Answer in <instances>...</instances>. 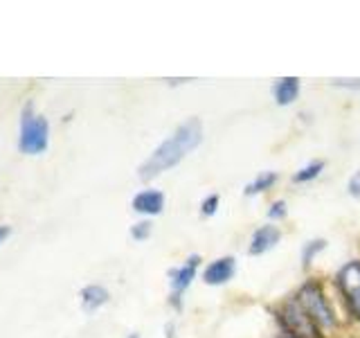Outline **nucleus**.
<instances>
[{
  "instance_id": "f257e3e1",
  "label": "nucleus",
  "mask_w": 360,
  "mask_h": 338,
  "mask_svg": "<svg viewBox=\"0 0 360 338\" xmlns=\"http://www.w3.org/2000/svg\"><path fill=\"white\" fill-rule=\"evenodd\" d=\"M200 142H202V124L198 118H189L187 122L180 124L167 140L158 144L153 154L140 165L138 169L140 178L151 180L155 176H160L162 172H167V169L176 167L189 151H194Z\"/></svg>"
},
{
  "instance_id": "f03ea898",
  "label": "nucleus",
  "mask_w": 360,
  "mask_h": 338,
  "mask_svg": "<svg viewBox=\"0 0 360 338\" xmlns=\"http://www.w3.org/2000/svg\"><path fill=\"white\" fill-rule=\"evenodd\" d=\"M295 298L302 304V309L309 313V318L318 325L320 330H333V327L338 325L335 313L329 304V298H326V293H324L322 282H318V280L304 282Z\"/></svg>"
},
{
  "instance_id": "7ed1b4c3",
  "label": "nucleus",
  "mask_w": 360,
  "mask_h": 338,
  "mask_svg": "<svg viewBox=\"0 0 360 338\" xmlns=\"http://www.w3.org/2000/svg\"><path fill=\"white\" fill-rule=\"evenodd\" d=\"M50 144V124L43 115L34 113L27 104L20 113V131H18V149L27 156L43 154Z\"/></svg>"
},
{
  "instance_id": "20e7f679",
  "label": "nucleus",
  "mask_w": 360,
  "mask_h": 338,
  "mask_svg": "<svg viewBox=\"0 0 360 338\" xmlns=\"http://www.w3.org/2000/svg\"><path fill=\"white\" fill-rule=\"evenodd\" d=\"M277 320L284 327L288 338H322L320 327L309 318V313L302 309L297 298H290L284 307L277 311Z\"/></svg>"
},
{
  "instance_id": "39448f33",
  "label": "nucleus",
  "mask_w": 360,
  "mask_h": 338,
  "mask_svg": "<svg viewBox=\"0 0 360 338\" xmlns=\"http://www.w3.org/2000/svg\"><path fill=\"white\" fill-rule=\"evenodd\" d=\"M198 266H200V257L189 255L178 268L169 270V284H172V296H169V300H172L176 309H180V296L191 287V282H194L198 273Z\"/></svg>"
},
{
  "instance_id": "423d86ee",
  "label": "nucleus",
  "mask_w": 360,
  "mask_h": 338,
  "mask_svg": "<svg viewBox=\"0 0 360 338\" xmlns=\"http://www.w3.org/2000/svg\"><path fill=\"white\" fill-rule=\"evenodd\" d=\"M338 287L349 304V309L360 320V262H349L338 273Z\"/></svg>"
},
{
  "instance_id": "0eeeda50",
  "label": "nucleus",
  "mask_w": 360,
  "mask_h": 338,
  "mask_svg": "<svg viewBox=\"0 0 360 338\" xmlns=\"http://www.w3.org/2000/svg\"><path fill=\"white\" fill-rule=\"evenodd\" d=\"M234 273H236V259L225 255L205 266V270H202V282L210 287H221V284H228L234 277Z\"/></svg>"
},
{
  "instance_id": "6e6552de",
  "label": "nucleus",
  "mask_w": 360,
  "mask_h": 338,
  "mask_svg": "<svg viewBox=\"0 0 360 338\" xmlns=\"http://www.w3.org/2000/svg\"><path fill=\"white\" fill-rule=\"evenodd\" d=\"M281 239V230L277 225L268 223V225H262V228H257L250 237V248H248V253L252 257L255 255H264L268 251H273V248L279 244Z\"/></svg>"
},
{
  "instance_id": "1a4fd4ad",
  "label": "nucleus",
  "mask_w": 360,
  "mask_h": 338,
  "mask_svg": "<svg viewBox=\"0 0 360 338\" xmlns=\"http://www.w3.org/2000/svg\"><path fill=\"white\" fill-rule=\"evenodd\" d=\"M131 208L138 214H146V217H155L165 210V194L160 189H142L133 196Z\"/></svg>"
},
{
  "instance_id": "9d476101",
  "label": "nucleus",
  "mask_w": 360,
  "mask_h": 338,
  "mask_svg": "<svg viewBox=\"0 0 360 338\" xmlns=\"http://www.w3.org/2000/svg\"><path fill=\"white\" fill-rule=\"evenodd\" d=\"M273 97L279 106H288L300 97V79L297 77H284L273 86Z\"/></svg>"
},
{
  "instance_id": "9b49d317",
  "label": "nucleus",
  "mask_w": 360,
  "mask_h": 338,
  "mask_svg": "<svg viewBox=\"0 0 360 338\" xmlns=\"http://www.w3.org/2000/svg\"><path fill=\"white\" fill-rule=\"evenodd\" d=\"M79 298H82V307L86 313H93L97 311L99 307H104V304L108 302V291L104 287L99 284H88L82 289V293H79Z\"/></svg>"
},
{
  "instance_id": "f8f14e48",
  "label": "nucleus",
  "mask_w": 360,
  "mask_h": 338,
  "mask_svg": "<svg viewBox=\"0 0 360 338\" xmlns=\"http://www.w3.org/2000/svg\"><path fill=\"white\" fill-rule=\"evenodd\" d=\"M277 172H262L255 180L245 185V196H257V194H264L270 187L277 183Z\"/></svg>"
},
{
  "instance_id": "ddd939ff",
  "label": "nucleus",
  "mask_w": 360,
  "mask_h": 338,
  "mask_svg": "<svg viewBox=\"0 0 360 338\" xmlns=\"http://www.w3.org/2000/svg\"><path fill=\"white\" fill-rule=\"evenodd\" d=\"M322 172H324V161H313L309 165H304L300 172H295V176H292V183H297V185L311 183V180H315Z\"/></svg>"
},
{
  "instance_id": "4468645a",
  "label": "nucleus",
  "mask_w": 360,
  "mask_h": 338,
  "mask_svg": "<svg viewBox=\"0 0 360 338\" xmlns=\"http://www.w3.org/2000/svg\"><path fill=\"white\" fill-rule=\"evenodd\" d=\"M324 248H326L324 239H311V242L304 244V248H302V266L309 268L315 262V257H318L324 251Z\"/></svg>"
},
{
  "instance_id": "2eb2a0df",
  "label": "nucleus",
  "mask_w": 360,
  "mask_h": 338,
  "mask_svg": "<svg viewBox=\"0 0 360 338\" xmlns=\"http://www.w3.org/2000/svg\"><path fill=\"white\" fill-rule=\"evenodd\" d=\"M219 208H221L219 194H210V196H205L200 201V217H214Z\"/></svg>"
},
{
  "instance_id": "dca6fc26",
  "label": "nucleus",
  "mask_w": 360,
  "mask_h": 338,
  "mask_svg": "<svg viewBox=\"0 0 360 338\" xmlns=\"http://www.w3.org/2000/svg\"><path fill=\"white\" fill-rule=\"evenodd\" d=\"M151 230H153L151 221H140V223L131 225V237L135 242H144V239H149V237H151Z\"/></svg>"
},
{
  "instance_id": "f3484780",
  "label": "nucleus",
  "mask_w": 360,
  "mask_h": 338,
  "mask_svg": "<svg viewBox=\"0 0 360 338\" xmlns=\"http://www.w3.org/2000/svg\"><path fill=\"white\" fill-rule=\"evenodd\" d=\"M286 201H275L273 206H270L268 210V219H273V221H281V219H286Z\"/></svg>"
},
{
  "instance_id": "a211bd4d",
  "label": "nucleus",
  "mask_w": 360,
  "mask_h": 338,
  "mask_svg": "<svg viewBox=\"0 0 360 338\" xmlns=\"http://www.w3.org/2000/svg\"><path fill=\"white\" fill-rule=\"evenodd\" d=\"M347 192H349V194H352L354 199H358V201H360V169H358V172H356L352 178H349Z\"/></svg>"
},
{
  "instance_id": "6ab92c4d",
  "label": "nucleus",
  "mask_w": 360,
  "mask_h": 338,
  "mask_svg": "<svg viewBox=\"0 0 360 338\" xmlns=\"http://www.w3.org/2000/svg\"><path fill=\"white\" fill-rule=\"evenodd\" d=\"M333 84L342 86V88H356V90H360V79H335Z\"/></svg>"
},
{
  "instance_id": "aec40b11",
  "label": "nucleus",
  "mask_w": 360,
  "mask_h": 338,
  "mask_svg": "<svg viewBox=\"0 0 360 338\" xmlns=\"http://www.w3.org/2000/svg\"><path fill=\"white\" fill-rule=\"evenodd\" d=\"M9 232H11V228L9 225H0V244H3L7 237H9Z\"/></svg>"
},
{
  "instance_id": "412c9836",
  "label": "nucleus",
  "mask_w": 360,
  "mask_h": 338,
  "mask_svg": "<svg viewBox=\"0 0 360 338\" xmlns=\"http://www.w3.org/2000/svg\"><path fill=\"white\" fill-rule=\"evenodd\" d=\"M131 338H140V336L138 334H131Z\"/></svg>"
}]
</instances>
